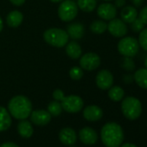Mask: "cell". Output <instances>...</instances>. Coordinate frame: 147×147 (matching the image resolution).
<instances>
[{"label":"cell","mask_w":147,"mask_h":147,"mask_svg":"<svg viewBox=\"0 0 147 147\" xmlns=\"http://www.w3.org/2000/svg\"><path fill=\"white\" fill-rule=\"evenodd\" d=\"M102 143L107 147H119L124 140L122 127L115 122L105 124L100 131Z\"/></svg>","instance_id":"cell-1"},{"label":"cell","mask_w":147,"mask_h":147,"mask_svg":"<svg viewBox=\"0 0 147 147\" xmlns=\"http://www.w3.org/2000/svg\"><path fill=\"white\" fill-rule=\"evenodd\" d=\"M8 111L17 119H26L32 112L31 101L24 95L14 96L8 103Z\"/></svg>","instance_id":"cell-2"},{"label":"cell","mask_w":147,"mask_h":147,"mask_svg":"<svg viewBox=\"0 0 147 147\" xmlns=\"http://www.w3.org/2000/svg\"><path fill=\"white\" fill-rule=\"evenodd\" d=\"M43 38L48 44L57 48H62L68 42L69 36L67 31L62 29L50 28L45 30Z\"/></svg>","instance_id":"cell-3"},{"label":"cell","mask_w":147,"mask_h":147,"mask_svg":"<svg viewBox=\"0 0 147 147\" xmlns=\"http://www.w3.org/2000/svg\"><path fill=\"white\" fill-rule=\"evenodd\" d=\"M121 110L126 119L134 120L141 115L142 105L138 99L132 96H128L123 100L121 104Z\"/></svg>","instance_id":"cell-4"},{"label":"cell","mask_w":147,"mask_h":147,"mask_svg":"<svg viewBox=\"0 0 147 147\" xmlns=\"http://www.w3.org/2000/svg\"><path fill=\"white\" fill-rule=\"evenodd\" d=\"M78 5L73 0H65L61 2L58 8L59 18L63 22H70L74 20L78 14Z\"/></svg>","instance_id":"cell-5"},{"label":"cell","mask_w":147,"mask_h":147,"mask_svg":"<svg viewBox=\"0 0 147 147\" xmlns=\"http://www.w3.org/2000/svg\"><path fill=\"white\" fill-rule=\"evenodd\" d=\"M118 50L123 56L133 57L139 50L138 41L131 36L122 37V39L118 43Z\"/></svg>","instance_id":"cell-6"},{"label":"cell","mask_w":147,"mask_h":147,"mask_svg":"<svg viewBox=\"0 0 147 147\" xmlns=\"http://www.w3.org/2000/svg\"><path fill=\"white\" fill-rule=\"evenodd\" d=\"M61 107L64 111L70 113H76L82 111L84 107L83 100L77 95H68L65 96L61 100Z\"/></svg>","instance_id":"cell-7"},{"label":"cell","mask_w":147,"mask_h":147,"mask_svg":"<svg viewBox=\"0 0 147 147\" xmlns=\"http://www.w3.org/2000/svg\"><path fill=\"white\" fill-rule=\"evenodd\" d=\"M81 67L87 71H93L98 68L100 65V57L96 53H87L80 59Z\"/></svg>","instance_id":"cell-8"},{"label":"cell","mask_w":147,"mask_h":147,"mask_svg":"<svg viewBox=\"0 0 147 147\" xmlns=\"http://www.w3.org/2000/svg\"><path fill=\"white\" fill-rule=\"evenodd\" d=\"M107 30L114 37H124L128 31L125 23L119 18H113L110 20L109 24H107Z\"/></svg>","instance_id":"cell-9"},{"label":"cell","mask_w":147,"mask_h":147,"mask_svg":"<svg viewBox=\"0 0 147 147\" xmlns=\"http://www.w3.org/2000/svg\"><path fill=\"white\" fill-rule=\"evenodd\" d=\"M95 82L97 87L101 90L109 89L113 84V76L107 69L100 70L96 76Z\"/></svg>","instance_id":"cell-10"},{"label":"cell","mask_w":147,"mask_h":147,"mask_svg":"<svg viewBox=\"0 0 147 147\" xmlns=\"http://www.w3.org/2000/svg\"><path fill=\"white\" fill-rule=\"evenodd\" d=\"M97 14L101 19L110 21L116 18L117 8L111 3H103L97 8Z\"/></svg>","instance_id":"cell-11"},{"label":"cell","mask_w":147,"mask_h":147,"mask_svg":"<svg viewBox=\"0 0 147 147\" xmlns=\"http://www.w3.org/2000/svg\"><path fill=\"white\" fill-rule=\"evenodd\" d=\"M30 120L36 125H45L51 120L50 113L46 110H35L30 113Z\"/></svg>","instance_id":"cell-12"},{"label":"cell","mask_w":147,"mask_h":147,"mask_svg":"<svg viewBox=\"0 0 147 147\" xmlns=\"http://www.w3.org/2000/svg\"><path fill=\"white\" fill-rule=\"evenodd\" d=\"M79 138L83 144L91 145V144H94L97 142L98 134L93 128L86 126L80 130Z\"/></svg>","instance_id":"cell-13"},{"label":"cell","mask_w":147,"mask_h":147,"mask_svg":"<svg viewBox=\"0 0 147 147\" xmlns=\"http://www.w3.org/2000/svg\"><path fill=\"white\" fill-rule=\"evenodd\" d=\"M60 141L66 145H73L76 143L77 134L76 131L71 127L62 128L59 132Z\"/></svg>","instance_id":"cell-14"},{"label":"cell","mask_w":147,"mask_h":147,"mask_svg":"<svg viewBox=\"0 0 147 147\" xmlns=\"http://www.w3.org/2000/svg\"><path fill=\"white\" fill-rule=\"evenodd\" d=\"M83 117L91 122L98 121L103 117V111L102 109L95 105L88 106L84 108L83 111Z\"/></svg>","instance_id":"cell-15"},{"label":"cell","mask_w":147,"mask_h":147,"mask_svg":"<svg viewBox=\"0 0 147 147\" xmlns=\"http://www.w3.org/2000/svg\"><path fill=\"white\" fill-rule=\"evenodd\" d=\"M138 16V11L134 6H124L120 12L121 20L125 24H131Z\"/></svg>","instance_id":"cell-16"},{"label":"cell","mask_w":147,"mask_h":147,"mask_svg":"<svg viewBox=\"0 0 147 147\" xmlns=\"http://www.w3.org/2000/svg\"><path fill=\"white\" fill-rule=\"evenodd\" d=\"M67 33L68 36L73 39H81L84 36L85 28L82 24L74 23L67 26Z\"/></svg>","instance_id":"cell-17"},{"label":"cell","mask_w":147,"mask_h":147,"mask_svg":"<svg viewBox=\"0 0 147 147\" xmlns=\"http://www.w3.org/2000/svg\"><path fill=\"white\" fill-rule=\"evenodd\" d=\"M11 115L9 111L0 106V131H5L8 130L11 125Z\"/></svg>","instance_id":"cell-18"},{"label":"cell","mask_w":147,"mask_h":147,"mask_svg":"<svg viewBox=\"0 0 147 147\" xmlns=\"http://www.w3.org/2000/svg\"><path fill=\"white\" fill-rule=\"evenodd\" d=\"M18 131L22 138H29L34 133V129L30 122L26 119H22L18 125Z\"/></svg>","instance_id":"cell-19"},{"label":"cell","mask_w":147,"mask_h":147,"mask_svg":"<svg viewBox=\"0 0 147 147\" xmlns=\"http://www.w3.org/2000/svg\"><path fill=\"white\" fill-rule=\"evenodd\" d=\"M66 53L71 59H78L82 56V47L76 42H70L66 44Z\"/></svg>","instance_id":"cell-20"},{"label":"cell","mask_w":147,"mask_h":147,"mask_svg":"<svg viewBox=\"0 0 147 147\" xmlns=\"http://www.w3.org/2000/svg\"><path fill=\"white\" fill-rule=\"evenodd\" d=\"M24 20L23 13L19 11H11L7 18H6V23L11 28H17L18 27Z\"/></svg>","instance_id":"cell-21"},{"label":"cell","mask_w":147,"mask_h":147,"mask_svg":"<svg viewBox=\"0 0 147 147\" xmlns=\"http://www.w3.org/2000/svg\"><path fill=\"white\" fill-rule=\"evenodd\" d=\"M134 82L138 87L147 89V68H139L136 70L133 75Z\"/></svg>","instance_id":"cell-22"},{"label":"cell","mask_w":147,"mask_h":147,"mask_svg":"<svg viewBox=\"0 0 147 147\" xmlns=\"http://www.w3.org/2000/svg\"><path fill=\"white\" fill-rule=\"evenodd\" d=\"M125 96V91L122 88L119 86H114L111 87L108 91V97L113 100V101H120Z\"/></svg>","instance_id":"cell-23"},{"label":"cell","mask_w":147,"mask_h":147,"mask_svg":"<svg viewBox=\"0 0 147 147\" xmlns=\"http://www.w3.org/2000/svg\"><path fill=\"white\" fill-rule=\"evenodd\" d=\"M78 8L85 12H91L94 11L97 6L96 0H78L77 1Z\"/></svg>","instance_id":"cell-24"},{"label":"cell","mask_w":147,"mask_h":147,"mask_svg":"<svg viewBox=\"0 0 147 147\" xmlns=\"http://www.w3.org/2000/svg\"><path fill=\"white\" fill-rule=\"evenodd\" d=\"M90 30L94 34H103L107 30V24L102 20H95L91 24Z\"/></svg>","instance_id":"cell-25"},{"label":"cell","mask_w":147,"mask_h":147,"mask_svg":"<svg viewBox=\"0 0 147 147\" xmlns=\"http://www.w3.org/2000/svg\"><path fill=\"white\" fill-rule=\"evenodd\" d=\"M62 110L63 109H62L61 104L59 101H57V100L51 101L48 105V112L50 113L51 116H54V117L59 116L61 113Z\"/></svg>","instance_id":"cell-26"},{"label":"cell","mask_w":147,"mask_h":147,"mask_svg":"<svg viewBox=\"0 0 147 147\" xmlns=\"http://www.w3.org/2000/svg\"><path fill=\"white\" fill-rule=\"evenodd\" d=\"M121 67L127 72H132L135 70V63L132 57L124 56L121 62Z\"/></svg>","instance_id":"cell-27"},{"label":"cell","mask_w":147,"mask_h":147,"mask_svg":"<svg viewBox=\"0 0 147 147\" xmlns=\"http://www.w3.org/2000/svg\"><path fill=\"white\" fill-rule=\"evenodd\" d=\"M83 69L80 67H73L69 70V76L72 80L75 81H79L83 77Z\"/></svg>","instance_id":"cell-28"},{"label":"cell","mask_w":147,"mask_h":147,"mask_svg":"<svg viewBox=\"0 0 147 147\" xmlns=\"http://www.w3.org/2000/svg\"><path fill=\"white\" fill-rule=\"evenodd\" d=\"M138 43L139 46L147 51V28H144L140 32L138 36Z\"/></svg>","instance_id":"cell-29"},{"label":"cell","mask_w":147,"mask_h":147,"mask_svg":"<svg viewBox=\"0 0 147 147\" xmlns=\"http://www.w3.org/2000/svg\"><path fill=\"white\" fill-rule=\"evenodd\" d=\"M131 30L133 31V32H140L144 28V25L145 24H143V22L138 18H137L131 24Z\"/></svg>","instance_id":"cell-30"},{"label":"cell","mask_w":147,"mask_h":147,"mask_svg":"<svg viewBox=\"0 0 147 147\" xmlns=\"http://www.w3.org/2000/svg\"><path fill=\"white\" fill-rule=\"evenodd\" d=\"M138 18L143 22L144 24H145V25L147 24V5L144 6V7H143L140 10Z\"/></svg>","instance_id":"cell-31"},{"label":"cell","mask_w":147,"mask_h":147,"mask_svg":"<svg viewBox=\"0 0 147 147\" xmlns=\"http://www.w3.org/2000/svg\"><path fill=\"white\" fill-rule=\"evenodd\" d=\"M64 97H65L64 93H63L61 89H55V90L53 92V98L55 99V100L61 101V100L64 99Z\"/></svg>","instance_id":"cell-32"},{"label":"cell","mask_w":147,"mask_h":147,"mask_svg":"<svg viewBox=\"0 0 147 147\" xmlns=\"http://www.w3.org/2000/svg\"><path fill=\"white\" fill-rule=\"evenodd\" d=\"M122 79H123V82H124L125 84H131V83L134 82L133 76H132V75H131V74H127V75H124Z\"/></svg>","instance_id":"cell-33"},{"label":"cell","mask_w":147,"mask_h":147,"mask_svg":"<svg viewBox=\"0 0 147 147\" xmlns=\"http://www.w3.org/2000/svg\"><path fill=\"white\" fill-rule=\"evenodd\" d=\"M125 5V0H115L114 5L116 8H123Z\"/></svg>","instance_id":"cell-34"},{"label":"cell","mask_w":147,"mask_h":147,"mask_svg":"<svg viewBox=\"0 0 147 147\" xmlns=\"http://www.w3.org/2000/svg\"><path fill=\"white\" fill-rule=\"evenodd\" d=\"M10 1L12 5H14L16 6H21L25 3L26 0H10Z\"/></svg>","instance_id":"cell-35"},{"label":"cell","mask_w":147,"mask_h":147,"mask_svg":"<svg viewBox=\"0 0 147 147\" xmlns=\"http://www.w3.org/2000/svg\"><path fill=\"white\" fill-rule=\"evenodd\" d=\"M0 147H19V146L13 142H5L0 145Z\"/></svg>","instance_id":"cell-36"},{"label":"cell","mask_w":147,"mask_h":147,"mask_svg":"<svg viewBox=\"0 0 147 147\" xmlns=\"http://www.w3.org/2000/svg\"><path fill=\"white\" fill-rule=\"evenodd\" d=\"M131 3L136 6V7H139L142 5L143 2H144V0H131Z\"/></svg>","instance_id":"cell-37"},{"label":"cell","mask_w":147,"mask_h":147,"mask_svg":"<svg viewBox=\"0 0 147 147\" xmlns=\"http://www.w3.org/2000/svg\"><path fill=\"white\" fill-rule=\"evenodd\" d=\"M120 147H138V146H136L135 144H131V143H125V144H122Z\"/></svg>","instance_id":"cell-38"},{"label":"cell","mask_w":147,"mask_h":147,"mask_svg":"<svg viewBox=\"0 0 147 147\" xmlns=\"http://www.w3.org/2000/svg\"><path fill=\"white\" fill-rule=\"evenodd\" d=\"M3 28H4V23H3V20H2L1 17H0V32L2 31Z\"/></svg>","instance_id":"cell-39"},{"label":"cell","mask_w":147,"mask_h":147,"mask_svg":"<svg viewBox=\"0 0 147 147\" xmlns=\"http://www.w3.org/2000/svg\"><path fill=\"white\" fill-rule=\"evenodd\" d=\"M50 1L52 3H61V2L63 1V0H50Z\"/></svg>","instance_id":"cell-40"},{"label":"cell","mask_w":147,"mask_h":147,"mask_svg":"<svg viewBox=\"0 0 147 147\" xmlns=\"http://www.w3.org/2000/svg\"><path fill=\"white\" fill-rule=\"evenodd\" d=\"M144 65H145V68H147V56L144 59Z\"/></svg>","instance_id":"cell-41"},{"label":"cell","mask_w":147,"mask_h":147,"mask_svg":"<svg viewBox=\"0 0 147 147\" xmlns=\"http://www.w3.org/2000/svg\"><path fill=\"white\" fill-rule=\"evenodd\" d=\"M104 1H112V0H104Z\"/></svg>","instance_id":"cell-42"},{"label":"cell","mask_w":147,"mask_h":147,"mask_svg":"<svg viewBox=\"0 0 147 147\" xmlns=\"http://www.w3.org/2000/svg\"><path fill=\"white\" fill-rule=\"evenodd\" d=\"M70 147H76V146H70Z\"/></svg>","instance_id":"cell-43"}]
</instances>
